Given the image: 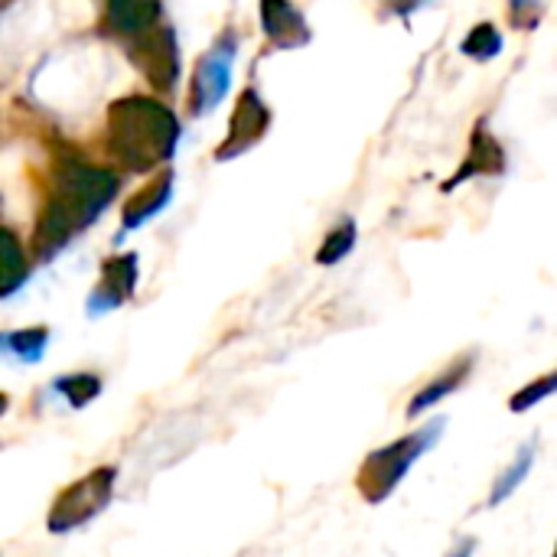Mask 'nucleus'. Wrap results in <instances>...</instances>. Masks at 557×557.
Listing matches in <instances>:
<instances>
[{
    "label": "nucleus",
    "mask_w": 557,
    "mask_h": 557,
    "mask_svg": "<svg viewBox=\"0 0 557 557\" xmlns=\"http://www.w3.org/2000/svg\"><path fill=\"white\" fill-rule=\"evenodd\" d=\"M470 372H473V356H463V359H457L454 366H447L437 379H431V382H428V385L411 398V405H408L405 418H408V421L424 418L431 408H437V405H441V401H447L454 392H460V388L467 385Z\"/></svg>",
    "instance_id": "nucleus-5"
},
{
    "label": "nucleus",
    "mask_w": 557,
    "mask_h": 557,
    "mask_svg": "<svg viewBox=\"0 0 557 557\" xmlns=\"http://www.w3.org/2000/svg\"><path fill=\"white\" fill-rule=\"evenodd\" d=\"M52 392L65 398L69 408L82 411L85 405H91L101 395V379L95 372H72V375H59L52 382Z\"/></svg>",
    "instance_id": "nucleus-9"
},
{
    "label": "nucleus",
    "mask_w": 557,
    "mask_h": 557,
    "mask_svg": "<svg viewBox=\"0 0 557 557\" xmlns=\"http://www.w3.org/2000/svg\"><path fill=\"white\" fill-rule=\"evenodd\" d=\"M114 483H117L114 467H95L91 473H85L82 480L65 486L46 512L49 535H72V532L91 525L111 506Z\"/></svg>",
    "instance_id": "nucleus-3"
},
{
    "label": "nucleus",
    "mask_w": 557,
    "mask_h": 557,
    "mask_svg": "<svg viewBox=\"0 0 557 557\" xmlns=\"http://www.w3.org/2000/svg\"><path fill=\"white\" fill-rule=\"evenodd\" d=\"M444 428H447V418H431L424 428H418V431H411V434H405V437H398V441H392V444H385L379 450H372L362 460L359 473H356L359 496L369 506H382L385 499H392V493L414 470V463L421 457H428L441 444Z\"/></svg>",
    "instance_id": "nucleus-2"
},
{
    "label": "nucleus",
    "mask_w": 557,
    "mask_h": 557,
    "mask_svg": "<svg viewBox=\"0 0 557 557\" xmlns=\"http://www.w3.org/2000/svg\"><path fill=\"white\" fill-rule=\"evenodd\" d=\"M7 411H10V395H3V392H0V418H3Z\"/></svg>",
    "instance_id": "nucleus-19"
},
{
    "label": "nucleus",
    "mask_w": 557,
    "mask_h": 557,
    "mask_svg": "<svg viewBox=\"0 0 557 557\" xmlns=\"http://www.w3.org/2000/svg\"><path fill=\"white\" fill-rule=\"evenodd\" d=\"M473 552H476V539H460V542L447 552V557H473Z\"/></svg>",
    "instance_id": "nucleus-18"
},
{
    "label": "nucleus",
    "mask_w": 557,
    "mask_h": 557,
    "mask_svg": "<svg viewBox=\"0 0 557 557\" xmlns=\"http://www.w3.org/2000/svg\"><path fill=\"white\" fill-rule=\"evenodd\" d=\"M111 140L127 166L150 170L157 160L170 157L176 140V121L157 101L147 98L117 101L111 108Z\"/></svg>",
    "instance_id": "nucleus-1"
},
{
    "label": "nucleus",
    "mask_w": 557,
    "mask_h": 557,
    "mask_svg": "<svg viewBox=\"0 0 557 557\" xmlns=\"http://www.w3.org/2000/svg\"><path fill=\"white\" fill-rule=\"evenodd\" d=\"M26 277V261H23V248L20 242L0 228V294H13Z\"/></svg>",
    "instance_id": "nucleus-11"
},
{
    "label": "nucleus",
    "mask_w": 557,
    "mask_h": 557,
    "mask_svg": "<svg viewBox=\"0 0 557 557\" xmlns=\"http://www.w3.org/2000/svg\"><path fill=\"white\" fill-rule=\"evenodd\" d=\"M196 88H199L202 108L215 104V101L225 95V88H228V55H222V62H219V55H212V59L202 65V75H199Z\"/></svg>",
    "instance_id": "nucleus-12"
},
{
    "label": "nucleus",
    "mask_w": 557,
    "mask_h": 557,
    "mask_svg": "<svg viewBox=\"0 0 557 557\" xmlns=\"http://www.w3.org/2000/svg\"><path fill=\"white\" fill-rule=\"evenodd\" d=\"M170 199V183H160L157 189H153V196H147L144 202L137 199V202H131V212H127V225H137L140 219H147V215H153L163 202Z\"/></svg>",
    "instance_id": "nucleus-15"
},
{
    "label": "nucleus",
    "mask_w": 557,
    "mask_h": 557,
    "mask_svg": "<svg viewBox=\"0 0 557 557\" xmlns=\"http://www.w3.org/2000/svg\"><path fill=\"white\" fill-rule=\"evenodd\" d=\"M114 189H117L114 173L95 166H72L62 176V189L55 202L69 212L72 225H85L101 212V206L114 196Z\"/></svg>",
    "instance_id": "nucleus-4"
},
{
    "label": "nucleus",
    "mask_w": 557,
    "mask_h": 557,
    "mask_svg": "<svg viewBox=\"0 0 557 557\" xmlns=\"http://www.w3.org/2000/svg\"><path fill=\"white\" fill-rule=\"evenodd\" d=\"M134 290V258H121V261H111L104 268V284L98 287V294L91 297V310H108V307H117L124 297H131Z\"/></svg>",
    "instance_id": "nucleus-7"
},
{
    "label": "nucleus",
    "mask_w": 557,
    "mask_h": 557,
    "mask_svg": "<svg viewBox=\"0 0 557 557\" xmlns=\"http://www.w3.org/2000/svg\"><path fill=\"white\" fill-rule=\"evenodd\" d=\"M539 444H542V437L539 434H532L519 450H516V460L493 480V490H490V499H486V506L490 509H496V506H503L525 480H529V473L535 470V460H539Z\"/></svg>",
    "instance_id": "nucleus-6"
},
{
    "label": "nucleus",
    "mask_w": 557,
    "mask_h": 557,
    "mask_svg": "<svg viewBox=\"0 0 557 557\" xmlns=\"http://www.w3.org/2000/svg\"><path fill=\"white\" fill-rule=\"evenodd\" d=\"M555 388H557V375L555 372H548V375L535 379L532 385L519 388V392L509 398V411H512V414H525V411L539 408L545 398H552V395H555Z\"/></svg>",
    "instance_id": "nucleus-13"
},
{
    "label": "nucleus",
    "mask_w": 557,
    "mask_h": 557,
    "mask_svg": "<svg viewBox=\"0 0 557 557\" xmlns=\"http://www.w3.org/2000/svg\"><path fill=\"white\" fill-rule=\"evenodd\" d=\"M49 343V330L46 326H29V330H16V333H3L0 336V349L20 362H39Z\"/></svg>",
    "instance_id": "nucleus-10"
},
{
    "label": "nucleus",
    "mask_w": 557,
    "mask_h": 557,
    "mask_svg": "<svg viewBox=\"0 0 557 557\" xmlns=\"http://www.w3.org/2000/svg\"><path fill=\"white\" fill-rule=\"evenodd\" d=\"M111 26L121 33H144L157 23L160 3L157 0H111Z\"/></svg>",
    "instance_id": "nucleus-8"
},
{
    "label": "nucleus",
    "mask_w": 557,
    "mask_h": 557,
    "mask_svg": "<svg viewBox=\"0 0 557 557\" xmlns=\"http://www.w3.org/2000/svg\"><path fill=\"white\" fill-rule=\"evenodd\" d=\"M352 245H356V225L346 222L343 228H336V232L326 238V245L320 248L317 261H320V264H336L339 258H346V255L352 251Z\"/></svg>",
    "instance_id": "nucleus-14"
},
{
    "label": "nucleus",
    "mask_w": 557,
    "mask_h": 557,
    "mask_svg": "<svg viewBox=\"0 0 557 557\" xmlns=\"http://www.w3.org/2000/svg\"><path fill=\"white\" fill-rule=\"evenodd\" d=\"M463 49L470 55H493V52H499V36H496L493 26H480V29L470 33V39L463 42Z\"/></svg>",
    "instance_id": "nucleus-17"
},
{
    "label": "nucleus",
    "mask_w": 557,
    "mask_h": 557,
    "mask_svg": "<svg viewBox=\"0 0 557 557\" xmlns=\"http://www.w3.org/2000/svg\"><path fill=\"white\" fill-rule=\"evenodd\" d=\"M264 23H268V33H281L284 29V23H290V26H297L300 20H297V13L287 7V0H264Z\"/></svg>",
    "instance_id": "nucleus-16"
}]
</instances>
